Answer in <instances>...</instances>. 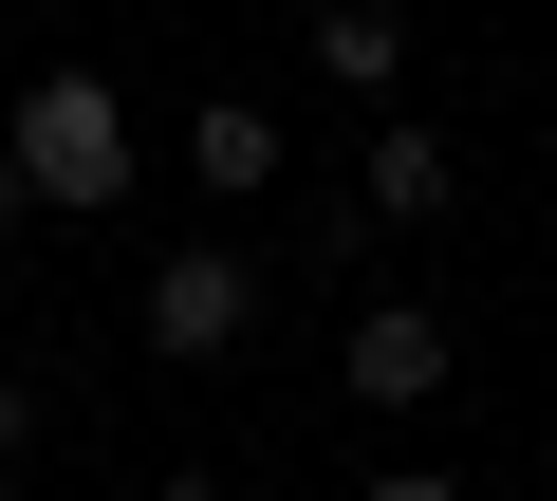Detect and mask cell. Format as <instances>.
<instances>
[{"label": "cell", "mask_w": 557, "mask_h": 501, "mask_svg": "<svg viewBox=\"0 0 557 501\" xmlns=\"http://www.w3.org/2000/svg\"><path fill=\"white\" fill-rule=\"evenodd\" d=\"M317 75L335 93H391L409 75V20H391V0H317Z\"/></svg>", "instance_id": "6"}, {"label": "cell", "mask_w": 557, "mask_h": 501, "mask_svg": "<svg viewBox=\"0 0 557 501\" xmlns=\"http://www.w3.org/2000/svg\"><path fill=\"white\" fill-rule=\"evenodd\" d=\"M539 501H557V427H539Z\"/></svg>", "instance_id": "12"}, {"label": "cell", "mask_w": 557, "mask_h": 501, "mask_svg": "<svg viewBox=\"0 0 557 501\" xmlns=\"http://www.w3.org/2000/svg\"><path fill=\"white\" fill-rule=\"evenodd\" d=\"M0 501H20V483H0Z\"/></svg>", "instance_id": "13"}, {"label": "cell", "mask_w": 557, "mask_h": 501, "mask_svg": "<svg viewBox=\"0 0 557 501\" xmlns=\"http://www.w3.org/2000/svg\"><path fill=\"white\" fill-rule=\"evenodd\" d=\"M278 167H298V130H278L260 93H205V112H186V186H205V204H260Z\"/></svg>", "instance_id": "4"}, {"label": "cell", "mask_w": 557, "mask_h": 501, "mask_svg": "<svg viewBox=\"0 0 557 501\" xmlns=\"http://www.w3.org/2000/svg\"><path fill=\"white\" fill-rule=\"evenodd\" d=\"M20 223H38V186H20V149H0V241H20Z\"/></svg>", "instance_id": "11"}, {"label": "cell", "mask_w": 557, "mask_h": 501, "mask_svg": "<svg viewBox=\"0 0 557 501\" xmlns=\"http://www.w3.org/2000/svg\"><path fill=\"white\" fill-rule=\"evenodd\" d=\"M335 372H354V409H446V372H465V335H446L428 298H372Z\"/></svg>", "instance_id": "3"}, {"label": "cell", "mask_w": 557, "mask_h": 501, "mask_svg": "<svg viewBox=\"0 0 557 501\" xmlns=\"http://www.w3.org/2000/svg\"><path fill=\"white\" fill-rule=\"evenodd\" d=\"M354 501H465V483H446V464H372Z\"/></svg>", "instance_id": "8"}, {"label": "cell", "mask_w": 557, "mask_h": 501, "mask_svg": "<svg viewBox=\"0 0 557 501\" xmlns=\"http://www.w3.org/2000/svg\"><path fill=\"white\" fill-rule=\"evenodd\" d=\"M354 204H372V223H446V204H465V149H446V130H409V112H372Z\"/></svg>", "instance_id": "5"}, {"label": "cell", "mask_w": 557, "mask_h": 501, "mask_svg": "<svg viewBox=\"0 0 557 501\" xmlns=\"http://www.w3.org/2000/svg\"><path fill=\"white\" fill-rule=\"evenodd\" d=\"M242 335H260V261H242L223 223L168 241V261H149V353H168V372H223Z\"/></svg>", "instance_id": "2"}, {"label": "cell", "mask_w": 557, "mask_h": 501, "mask_svg": "<svg viewBox=\"0 0 557 501\" xmlns=\"http://www.w3.org/2000/svg\"><path fill=\"white\" fill-rule=\"evenodd\" d=\"M20 446H38V390H20V372H0V483H20Z\"/></svg>", "instance_id": "9"}, {"label": "cell", "mask_w": 557, "mask_h": 501, "mask_svg": "<svg viewBox=\"0 0 557 501\" xmlns=\"http://www.w3.org/2000/svg\"><path fill=\"white\" fill-rule=\"evenodd\" d=\"M0 149H20V186H38L57 223H112V204H131V167H149V149H131V93H112V75H75V57H57V75H20Z\"/></svg>", "instance_id": "1"}, {"label": "cell", "mask_w": 557, "mask_h": 501, "mask_svg": "<svg viewBox=\"0 0 557 501\" xmlns=\"http://www.w3.org/2000/svg\"><path fill=\"white\" fill-rule=\"evenodd\" d=\"M372 241H391V223H372L354 186H335V204H298V261H317V279H354V261H372Z\"/></svg>", "instance_id": "7"}, {"label": "cell", "mask_w": 557, "mask_h": 501, "mask_svg": "<svg viewBox=\"0 0 557 501\" xmlns=\"http://www.w3.org/2000/svg\"><path fill=\"white\" fill-rule=\"evenodd\" d=\"M149 501H242V483H223V464H168V483H149Z\"/></svg>", "instance_id": "10"}]
</instances>
